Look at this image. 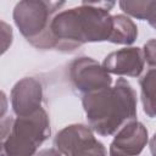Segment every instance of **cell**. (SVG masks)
Wrapping results in <instances>:
<instances>
[{
	"label": "cell",
	"instance_id": "1",
	"mask_svg": "<svg viewBox=\"0 0 156 156\" xmlns=\"http://www.w3.org/2000/svg\"><path fill=\"white\" fill-rule=\"evenodd\" d=\"M115 2H87L60 11L52 20L50 33L54 49L72 52L87 43L108 41L113 18L110 10Z\"/></svg>",
	"mask_w": 156,
	"mask_h": 156
},
{
	"label": "cell",
	"instance_id": "2",
	"mask_svg": "<svg viewBox=\"0 0 156 156\" xmlns=\"http://www.w3.org/2000/svg\"><path fill=\"white\" fill-rule=\"evenodd\" d=\"M88 126L101 136L116 134L126 124L136 121V93L124 78L113 87L82 95Z\"/></svg>",
	"mask_w": 156,
	"mask_h": 156
},
{
	"label": "cell",
	"instance_id": "3",
	"mask_svg": "<svg viewBox=\"0 0 156 156\" xmlns=\"http://www.w3.org/2000/svg\"><path fill=\"white\" fill-rule=\"evenodd\" d=\"M65 5V1L22 0L13 7V22L32 46L39 50H51L54 43L50 26Z\"/></svg>",
	"mask_w": 156,
	"mask_h": 156
},
{
	"label": "cell",
	"instance_id": "4",
	"mask_svg": "<svg viewBox=\"0 0 156 156\" xmlns=\"http://www.w3.org/2000/svg\"><path fill=\"white\" fill-rule=\"evenodd\" d=\"M50 134V119L43 107L29 116L16 117L1 139V156H34Z\"/></svg>",
	"mask_w": 156,
	"mask_h": 156
},
{
	"label": "cell",
	"instance_id": "5",
	"mask_svg": "<svg viewBox=\"0 0 156 156\" xmlns=\"http://www.w3.org/2000/svg\"><path fill=\"white\" fill-rule=\"evenodd\" d=\"M54 146L62 156H107L105 145L95 138L93 129L82 123L62 128L54 138Z\"/></svg>",
	"mask_w": 156,
	"mask_h": 156
},
{
	"label": "cell",
	"instance_id": "6",
	"mask_svg": "<svg viewBox=\"0 0 156 156\" xmlns=\"http://www.w3.org/2000/svg\"><path fill=\"white\" fill-rule=\"evenodd\" d=\"M68 77L72 87L82 93L91 94L111 87V74L96 60L80 56L74 58L68 67Z\"/></svg>",
	"mask_w": 156,
	"mask_h": 156
},
{
	"label": "cell",
	"instance_id": "7",
	"mask_svg": "<svg viewBox=\"0 0 156 156\" xmlns=\"http://www.w3.org/2000/svg\"><path fill=\"white\" fill-rule=\"evenodd\" d=\"M10 98L16 117L29 116L41 108L43 87L38 79L24 77L12 87Z\"/></svg>",
	"mask_w": 156,
	"mask_h": 156
},
{
	"label": "cell",
	"instance_id": "8",
	"mask_svg": "<svg viewBox=\"0 0 156 156\" xmlns=\"http://www.w3.org/2000/svg\"><path fill=\"white\" fill-rule=\"evenodd\" d=\"M149 141L146 127L138 121H133L122 127L110 144V156H138Z\"/></svg>",
	"mask_w": 156,
	"mask_h": 156
},
{
	"label": "cell",
	"instance_id": "9",
	"mask_svg": "<svg viewBox=\"0 0 156 156\" xmlns=\"http://www.w3.org/2000/svg\"><path fill=\"white\" fill-rule=\"evenodd\" d=\"M102 67L110 73L122 77H139L145 66L143 50L129 46L110 52L102 61Z\"/></svg>",
	"mask_w": 156,
	"mask_h": 156
},
{
	"label": "cell",
	"instance_id": "10",
	"mask_svg": "<svg viewBox=\"0 0 156 156\" xmlns=\"http://www.w3.org/2000/svg\"><path fill=\"white\" fill-rule=\"evenodd\" d=\"M140 99L144 113L150 117H156V68H150L139 79Z\"/></svg>",
	"mask_w": 156,
	"mask_h": 156
},
{
	"label": "cell",
	"instance_id": "11",
	"mask_svg": "<svg viewBox=\"0 0 156 156\" xmlns=\"http://www.w3.org/2000/svg\"><path fill=\"white\" fill-rule=\"evenodd\" d=\"M113 28L110 37V43L130 45L138 38V27L126 15H113Z\"/></svg>",
	"mask_w": 156,
	"mask_h": 156
},
{
	"label": "cell",
	"instance_id": "12",
	"mask_svg": "<svg viewBox=\"0 0 156 156\" xmlns=\"http://www.w3.org/2000/svg\"><path fill=\"white\" fill-rule=\"evenodd\" d=\"M121 10L127 13L128 16H132L136 20H145V15H146V6H147V0H143V1H119L118 2Z\"/></svg>",
	"mask_w": 156,
	"mask_h": 156
},
{
	"label": "cell",
	"instance_id": "13",
	"mask_svg": "<svg viewBox=\"0 0 156 156\" xmlns=\"http://www.w3.org/2000/svg\"><path fill=\"white\" fill-rule=\"evenodd\" d=\"M143 55H144V60L145 62L156 68V39L152 38L150 40H147L144 46H143Z\"/></svg>",
	"mask_w": 156,
	"mask_h": 156
},
{
	"label": "cell",
	"instance_id": "14",
	"mask_svg": "<svg viewBox=\"0 0 156 156\" xmlns=\"http://www.w3.org/2000/svg\"><path fill=\"white\" fill-rule=\"evenodd\" d=\"M1 38H2V50L1 54H5V51L9 49V46L12 43V28L4 21H1Z\"/></svg>",
	"mask_w": 156,
	"mask_h": 156
},
{
	"label": "cell",
	"instance_id": "15",
	"mask_svg": "<svg viewBox=\"0 0 156 156\" xmlns=\"http://www.w3.org/2000/svg\"><path fill=\"white\" fill-rule=\"evenodd\" d=\"M147 21L149 24L156 29V0H147V6H146V15L145 20Z\"/></svg>",
	"mask_w": 156,
	"mask_h": 156
},
{
	"label": "cell",
	"instance_id": "16",
	"mask_svg": "<svg viewBox=\"0 0 156 156\" xmlns=\"http://www.w3.org/2000/svg\"><path fill=\"white\" fill-rule=\"evenodd\" d=\"M34 156H62V155L55 147H50V149H43L38 151Z\"/></svg>",
	"mask_w": 156,
	"mask_h": 156
},
{
	"label": "cell",
	"instance_id": "17",
	"mask_svg": "<svg viewBox=\"0 0 156 156\" xmlns=\"http://www.w3.org/2000/svg\"><path fill=\"white\" fill-rule=\"evenodd\" d=\"M149 146H150V151L152 156H156V133L152 135V138L149 141Z\"/></svg>",
	"mask_w": 156,
	"mask_h": 156
}]
</instances>
